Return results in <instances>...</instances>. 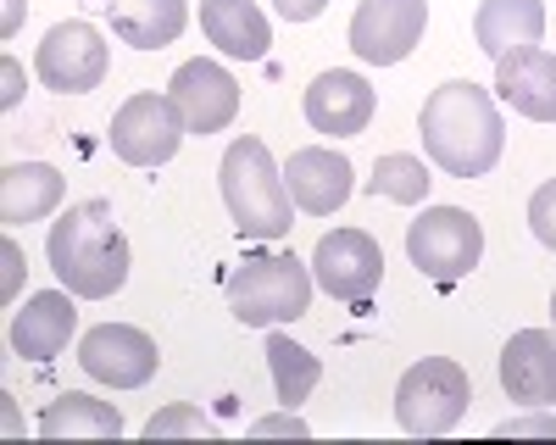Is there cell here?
I'll use <instances>...</instances> for the list:
<instances>
[{"label":"cell","instance_id":"1","mask_svg":"<svg viewBox=\"0 0 556 445\" xmlns=\"http://www.w3.org/2000/svg\"><path fill=\"white\" fill-rule=\"evenodd\" d=\"M424 151L440 173L451 178H484L501 151H506V123H501V106L490 101V89L456 78V84H440L434 96L424 101Z\"/></svg>","mask_w":556,"mask_h":445},{"label":"cell","instance_id":"2","mask_svg":"<svg viewBox=\"0 0 556 445\" xmlns=\"http://www.w3.org/2000/svg\"><path fill=\"white\" fill-rule=\"evenodd\" d=\"M62 290H73L78 301H106L128 284V240L117 229V217L106 201H78L51 223L45 240Z\"/></svg>","mask_w":556,"mask_h":445},{"label":"cell","instance_id":"3","mask_svg":"<svg viewBox=\"0 0 556 445\" xmlns=\"http://www.w3.org/2000/svg\"><path fill=\"white\" fill-rule=\"evenodd\" d=\"M217 178H223V206H228V217H235V229L245 240H285L295 229L290 223L295 217V195H290L285 173H278V162H273V151L262 140L245 134V140L228 145Z\"/></svg>","mask_w":556,"mask_h":445},{"label":"cell","instance_id":"4","mask_svg":"<svg viewBox=\"0 0 556 445\" xmlns=\"http://www.w3.org/2000/svg\"><path fill=\"white\" fill-rule=\"evenodd\" d=\"M312 306V274L290 251H251L235 274H228V312L245 329L295 323Z\"/></svg>","mask_w":556,"mask_h":445},{"label":"cell","instance_id":"5","mask_svg":"<svg viewBox=\"0 0 556 445\" xmlns=\"http://www.w3.org/2000/svg\"><path fill=\"white\" fill-rule=\"evenodd\" d=\"M468 400H473L468 368L451 363V356H424L395 384V423L417 440H440L468 418Z\"/></svg>","mask_w":556,"mask_h":445},{"label":"cell","instance_id":"6","mask_svg":"<svg viewBox=\"0 0 556 445\" xmlns=\"http://www.w3.org/2000/svg\"><path fill=\"white\" fill-rule=\"evenodd\" d=\"M406 256L424 279L462 284L484 256V229H479V217L462 212V206H424V217L406 229Z\"/></svg>","mask_w":556,"mask_h":445},{"label":"cell","instance_id":"7","mask_svg":"<svg viewBox=\"0 0 556 445\" xmlns=\"http://www.w3.org/2000/svg\"><path fill=\"white\" fill-rule=\"evenodd\" d=\"M184 112L173 106V96H128L112 117V151L128 162V167H162L178 156L184 145Z\"/></svg>","mask_w":556,"mask_h":445},{"label":"cell","instance_id":"8","mask_svg":"<svg viewBox=\"0 0 556 445\" xmlns=\"http://www.w3.org/2000/svg\"><path fill=\"white\" fill-rule=\"evenodd\" d=\"M429 28V0H362L351 12V51L367 67H395L417 51Z\"/></svg>","mask_w":556,"mask_h":445},{"label":"cell","instance_id":"9","mask_svg":"<svg viewBox=\"0 0 556 445\" xmlns=\"http://www.w3.org/2000/svg\"><path fill=\"white\" fill-rule=\"evenodd\" d=\"M106 62H112V51H106L101 28H89L78 17L73 23H56L51 34H45L39 56H34L39 84L56 89V96H89V89H101Z\"/></svg>","mask_w":556,"mask_h":445},{"label":"cell","instance_id":"10","mask_svg":"<svg viewBox=\"0 0 556 445\" xmlns=\"http://www.w3.org/2000/svg\"><path fill=\"white\" fill-rule=\"evenodd\" d=\"M78 363L96 384H112V390H139L151 384L156 368H162V351L146 329L134 323H101L78 340Z\"/></svg>","mask_w":556,"mask_h":445},{"label":"cell","instance_id":"11","mask_svg":"<svg viewBox=\"0 0 556 445\" xmlns=\"http://www.w3.org/2000/svg\"><path fill=\"white\" fill-rule=\"evenodd\" d=\"M312 279L334 301H367L384 284V251H379L374 234H362V229H334V234H323L317 251H312Z\"/></svg>","mask_w":556,"mask_h":445},{"label":"cell","instance_id":"12","mask_svg":"<svg viewBox=\"0 0 556 445\" xmlns=\"http://www.w3.org/2000/svg\"><path fill=\"white\" fill-rule=\"evenodd\" d=\"M167 96L184 112V128H190V134H223L228 123H235V112H240L235 73H228L223 62H206V56L184 62L173 73V84H167Z\"/></svg>","mask_w":556,"mask_h":445},{"label":"cell","instance_id":"13","mask_svg":"<svg viewBox=\"0 0 556 445\" xmlns=\"http://www.w3.org/2000/svg\"><path fill=\"white\" fill-rule=\"evenodd\" d=\"M374 106H379L374 84H367L362 73H345V67L317 73L312 89H306V123H312L317 134H334V140H351V134H362L367 123H374Z\"/></svg>","mask_w":556,"mask_h":445},{"label":"cell","instance_id":"14","mask_svg":"<svg viewBox=\"0 0 556 445\" xmlns=\"http://www.w3.org/2000/svg\"><path fill=\"white\" fill-rule=\"evenodd\" d=\"M285 185H290V195H295V206L306 217H329V212H340L351 201L356 167L334 145H301L290 156V167H285Z\"/></svg>","mask_w":556,"mask_h":445},{"label":"cell","instance_id":"15","mask_svg":"<svg viewBox=\"0 0 556 445\" xmlns=\"http://www.w3.org/2000/svg\"><path fill=\"white\" fill-rule=\"evenodd\" d=\"M501 390L523 407H556V334L518 329L501 345Z\"/></svg>","mask_w":556,"mask_h":445},{"label":"cell","instance_id":"16","mask_svg":"<svg viewBox=\"0 0 556 445\" xmlns=\"http://www.w3.org/2000/svg\"><path fill=\"white\" fill-rule=\"evenodd\" d=\"M495 96L529 123H556V56L545 44H523V51L495 62Z\"/></svg>","mask_w":556,"mask_h":445},{"label":"cell","instance_id":"17","mask_svg":"<svg viewBox=\"0 0 556 445\" xmlns=\"http://www.w3.org/2000/svg\"><path fill=\"white\" fill-rule=\"evenodd\" d=\"M78 295L73 290H39L17 318H12V351L23 363H51L67 351L73 329H78Z\"/></svg>","mask_w":556,"mask_h":445},{"label":"cell","instance_id":"18","mask_svg":"<svg viewBox=\"0 0 556 445\" xmlns=\"http://www.w3.org/2000/svg\"><path fill=\"white\" fill-rule=\"evenodd\" d=\"M201 34L235 62H262L273 44V28L256 0H201Z\"/></svg>","mask_w":556,"mask_h":445},{"label":"cell","instance_id":"19","mask_svg":"<svg viewBox=\"0 0 556 445\" xmlns=\"http://www.w3.org/2000/svg\"><path fill=\"white\" fill-rule=\"evenodd\" d=\"M62 173L51 162H7L0 167V223L17 229V223H39L62 206Z\"/></svg>","mask_w":556,"mask_h":445},{"label":"cell","instance_id":"20","mask_svg":"<svg viewBox=\"0 0 556 445\" xmlns=\"http://www.w3.org/2000/svg\"><path fill=\"white\" fill-rule=\"evenodd\" d=\"M473 39L484 56H513L523 44L545 39V7L540 0H484L479 17H473Z\"/></svg>","mask_w":556,"mask_h":445},{"label":"cell","instance_id":"21","mask_svg":"<svg viewBox=\"0 0 556 445\" xmlns=\"http://www.w3.org/2000/svg\"><path fill=\"white\" fill-rule=\"evenodd\" d=\"M39 440H117L123 434V412L112 400H96L84 390H67L56 400H45L39 412Z\"/></svg>","mask_w":556,"mask_h":445},{"label":"cell","instance_id":"22","mask_svg":"<svg viewBox=\"0 0 556 445\" xmlns=\"http://www.w3.org/2000/svg\"><path fill=\"white\" fill-rule=\"evenodd\" d=\"M106 7H112V34L134 51H162L190 23L184 0H106Z\"/></svg>","mask_w":556,"mask_h":445},{"label":"cell","instance_id":"23","mask_svg":"<svg viewBox=\"0 0 556 445\" xmlns=\"http://www.w3.org/2000/svg\"><path fill=\"white\" fill-rule=\"evenodd\" d=\"M267 373H273V395L285 400V407H301L323 379V363L306 345H295L290 334H267Z\"/></svg>","mask_w":556,"mask_h":445},{"label":"cell","instance_id":"24","mask_svg":"<svg viewBox=\"0 0 556 445\" xmlns=\"http://www.w3.org/2000/svg\"><path fill=\"white\" fill-rule=\"evenodd\" d=\"M429 167L417 162V156H406V151H390V156H379L374 162V178H367V190L374 195H384V201H401V206H417L429 195Z\"/></svg>","mask_w":556,"mask_h":445},{"label":"cell","instance_id":"25","mask_svg":"<svg viewBox=\"0 0 556 445\" xmlns=\"http://www.w3.org/2000/svg\"><path fill=\"white\" fill-rule=\"evenodd\" d=\"M173 434H212V423L201 418V407H190V400H173V407H162L146 423V440H173Z\"/></svg>","mask_w":556,"mask_h":445},{"label":"cell","instance_id":"26","mask_svg":"<svg viewBox=\"0 0 556 445\" xmlns=\"http://www.w3.org/2000/svg\"><path fill=\"white\" fill-rule=\"evenodd\" d=\"M529 229L545 251H556V178H545V185L529 195Z\"/></svg>","mask_w":556,"mask_h":445},{"label":"cell","instance_id":"27","mask_svg":"<svg viewBox=\"0 0 556 445\" xmlns=\"http://www.w3.org/2000/svg\"><path fill=\"white\" fill-rule=\"evenodd\" d=\"M495 434H501V440H556V418H551V412H534V418H501Z\"/></svg>","mask_w":556,"mask_h":445},{"label":"cell","instance_id":"28","mask_svg":"<svg viewBox=\"0 0 556 445\" xmlns=\"http://www.w3.org/2000/svg\"><path fill=\"white\" fill-rule=\"evenodd\" d=\"M251 434L256 440H273V434H290V440H306L312 429L295 418V407H285V412H273V418H262V423H251Z\"/></svg>","mask_w":556,"mask_h":445},{"label":"cell","instance_id":"29","mask_svg":"<svg viewBox=\"0 0 556 445\" xmlns=\"http://www.w3.org/2000/svg\"><path fill=\"white\" fill-rule=\"evenodd\" d=\"M0 262H7V284H0V295H7V301H17V284H23V245L7 234V240H0Z\"/></svg>","mask_w":556,"mask_h":445},{"label":"cell","instance_id":"30","mask_svg":"<svg viewBox=\"0 0 556 445\" xmlns=\"http://www.w3.org/2000/svg\"><path fill=\"white\" fill-rule=\"evenodd\" d=\"M273 7H278V17H285V23H312V17H323L329 0H273Z\"/></svg>","mask_w":556,"mask_h":445},{"label":"cell","instance_id":"31","mask_svg":"<svg viewBox=\"0 0 556 445\" xmlns=\"http://www.w3.org/2000/svg\"><path fill=\"white\" fill-rule=\"evenodd\" d=\"M0 78H7V89H0V106H7V112H12V106L23 101V73H17V62H12V56H7V62H0Z\"/></svg>","mask_w":556,"mask_h":445},{"label":"cell","instance_id":"32","mask_svg":"<svg viewBox=\"0 0 556 445\" xmlns=\"http://www.w3.org/2000/svg\"><path fill=\"white\" fill-rule=\"evenodd\" d=\"M23 12H28L23 0H7V23H0V34H7V39H12L17 28H23Z\"/></svg>","mask_w":556,"mask_h":445},{"label":"cell","instance_id":"33","mask_svg":"<svg viewBox=\"0 0 556 445\" xmlns=\"http://www.w3.org/2000/svg\"><path fill=\"white\" fill-rule=\"evenodd\" d=\"M551 318H556V295H551Z\"/></svg>","mask_w":556,"mask_h":445}]
</instances>
